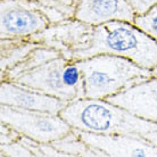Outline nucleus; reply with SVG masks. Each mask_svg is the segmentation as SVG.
I'll use <instances>...</instances> for the list:
<instances>
[{
	"mask_svg": "<svg viewBox=\"0 0 157 157\" xmlns=\"http://www.w3.org/2000/svg\"><path fill=\"white\" fill-rule=\"evenodd\" d=\"M59 115L75 130L96 134L147 137L157 123L146 121L106 99L81 98L68 102Z\"/></svg>",
	"mask_w": 157,
	"mask_h": 157,
	"instance_id": "1",
	"label": "nucleus"
},
{
	"mask_svg": "<svg viewBox=\"0 0 157 157\" xmlns=\"http://www.w3.org/2000/svg\"><path fill=\"white\" fill-rule=\"evenodd\" d=\"M100 54L130 59L147 70L157 65V42L134 23L125 21H113L94 26L88 47L78 52L72 60Z\"/></svg>",
	"mask_w": 157,
	"mask_h": 157,
	"instance_id": "2",
	"label": "nucleus"
},
{
	"mask_svg": "<svg viewBox=\"0 0 157 157\" xmlns=\"http://www.w3.org/2000/svg\"><path fill=\"white\" fill-rule=\"evenodd\" d=\"M84 78V98L107 99L151 75V71L120 56L100 54L76 60Z\"/></svg>",
	"mask_w": 157,
	"mask_h": 157,
	"instance_id": "3",
	"label": "nucleus"
},
{
	"mask_svg": "<svg viewBox=\"0 0 157 157\" xmlns=\"http://www.w3.org/2000/svg\"><path fill=\"white\" fill-rule=\"evenodd\" d=\"M71 102L84 98V78L76 60L59 56L12 81Z\"/></svg>",
	"mask_w": 157,
	"mask_h": 157,
	"instance_id": "4",
	"label": "nucleus"
},
{
	"mask_svg": "<svg viewBox=\"0 0 157 157\" xmlns=\"http://www.w3.org/2000/svg\"><path fill=\"white\" fill-rule=\"evenodd\" d=\"M0 122L9 124L24 137L44 144L62 139L73 130L59 114L6 105H0Z\"/></svg>",
	"mask_w": 157,
	"mask_h": 157,
	"instance_id": "5",
	"label": "nucleus"
},
{
	"mask_svg": "<svg viewBox=\"0 0 157 157\" xmlns=\"http://www.w3.org/2000/svg\"><path fill=\"white\" fill-rule=\"evenodd\" d=\"M49 25V20L36 7L34 0L0 1L1 39H29Z\"/></svg>",
	"mask_w": 157,
	"mask_h": 157,
	"instance_id": "6",
	"label": "nucleus"
},
{
	"mask_svg": "<svg viewBox=\"0 0 157 157\" xmlns=\"http://www.w3.org/2000/svg\"><path fill=\"white\" fill-rule=\"evenodd\" d=\"M94 26L76 18L50 24L43 31L32 36V41L54 48L67 59H73L78 52L88 47L92 36Z\"/></svg>",
	"mask_w": 157,
	"mask_h": 157,
	"instance_id": "7",
	"label": "nucleus"
},
{
	"mask_svg": "<svg viewBox=\"0 0 157 157\" xmlns=\"http://www.w3.org/2000/svg\"><path fill=\"white\" fill-rule=\"evenodd\" d=\"M74 131L101 157H157V146L141 136L96 134Z\"/></svg>",
	"mask_w": 157,
	"mask_h": 157,
	"instance_id": "8",
	"label": "nucleus"
},
{
	"mask_svg": "<svg viewBox=\"0 0 157 157\" xmlns=\"http://www.w3.org/2000/svg\"><path fill=\"white\" fill-rule=\"evenodd\" d=\"M68 102L12 81H1L0 105L59 114Z\"/></svg>",
	"mask_w": 157,
	"mask_h": 157,
	"instance_id": "9",
	"label": "nucleus"
},
{
	"mask_svg": "<svg viewBox=\"0 0 157 157\" xmlns=\"http://www.w3.org/2000/svg\"><path fill=\"white\" fill-rule=\"evenodd\" d=\"M106 100L138 117L157 123V78L150 76Z\"/></svg>",
	"mask_w": 157,
	"mask_h": 157,
	"instance_id": "10",
	"label": "nucleus"
},
{
	"mask_svg": "<svg viewBox=\"0 0 157 157\" xmlns=\"http://www.w3.org/2000/svg\"><path fill=\"white\" fill-rule=\"evenodd\" d=\"M136 16L126 0H78L74 18L98 26L113 21L133 23Z\"/></svg>",
	"mask_w": 157,
	"mask_h": 157,
	"instance_id": "11",
	"label": "nucleus"
},
{
	"mask_svg": "<svg viewBox=\"0 0 157 157\" xmlns=\"http://www.w3.org/2000/svg\"><path fill=\"white\" fill-rule=\"evenodd\" d=\"M0 44V71L2 78L8 71L26 58L40 43L31 39H1Z\"/></svg>",
	"mask_w": 157,
	"mask_h": 157,
	"instance_id": "12",
	"label": "nucleus"
},
{
	"mask_svg": "<svg viewBox=\"0 0 157 157\" xmlns=\"http://www.w3.org/2000/svg\"><path fill=\"white\" fill-rule=\"evenodd\" d=\"M59 56H62V54L56 50V49H54V48L47 47V46H43V44H39L36 49L32 50L31 54L24 60H22L20 64H17L15 67H13L10 71H8L1 78V81H5V80L14 81L21 75L34 70V68L39 67L42 64L47 63L51 59L57 58Z\"/></svg>",
	"mask_w": 157,
	"mask_h": 157,
	"instance_id": "13",
	"label": "nucleus"
},
{
	"mask_svg": "<svg viewBox=\"0 0 157 157\" xmlns=\"http://www.w3.org/2000/svg\"><path fill=\"white\" fill-rule=\"evenodd\" d=\"M78 0H34L36 7L43 13L50 24L72 20Z\"/></svg>",
	"mask_w": 157,
	"mask_h": 157,
	"instance_id": "14",
	"label": "nucleus"
},
{
	"mask_svg": "<svg viewBox=\"0 0 157 157\" xmlns=\"http://www.w3.org/2000/svg\"><path fill=\"white\" fill-rule=\"evenodd\" d=\"M51 145L56 147L58 150H60L65 156H84V157H101V155L91 148L90 146L86 144L81 138L78 137V133L72 130L70 133L63 137L62 139H58L56 141L50 142Z\"/></svg>",
	"mask_w": 157,
	"mask_h": 157,
	"instance_id": "15",
	"label": "nucleus"
},
{
	"mask_svg": "<svg viewBox=\"0 0 157 157\" xmlns=\"http://www.w3.org/2000/svg\"><path fill=\"white\" fill-rule=\"evenodd\" d=\"M133 23L157 42V4L145 14L136 16Z\"/></svg>",
	"mask_w": 157,
	"mask_h": 157,
	"instance_id": "16",
	"label": "nucleus"
},
{
	"mask_svg": "<svg viewBox=\"0 0 157 157\" xmlns=\"http://www.w3.org/2000/svg\"><path fill=\"white\" fill-rule=\"evenodd\" d=\"M1 156H33V153L18 140L10 145H1Z\"/></svg>",
	"mask_w": 157,
	"mask_h": 157,
	"instance_id": "17",
	"label": "nucleus"
},
{
	"mask_svg": "<svg viewBox=\"0 0 157 157\" xmlns=\"http://www.w3.org/2000/svg\"><path fill=\"white\" fill-rule=\"evenodd\" d=\"M0 144L1 145H10L13 142L18 141L21 138H22V134L15 130L13 126H10L7 123H4L1 122L0 124Z\"/></svg>",
	"mask_w": 157,
	"mask_h": 157,
	"instance_id": "18",
	"label": "nucleus"
},
{
	"mask_svg": "<svg viewBox=\"0 0 157 157\" xmlns=\"http://www.w3.org/2000/svg\"><path fill=\"white\" fill-rule=\"evenodd\" d=\"M132 7L136 15H142L157 4V0H126Z\"/></svg>",
	"mask_w": 157,
	"mask_h": 157,
	"instance_id": "19",
	"label": "nucleus"
},
{
	"mask_svg": "<svg viewBox=\"0 0 157 157\" xmlns=\"http://www.w3.org/2000/svg\"><path fill=\"white\" fill-rule=\"evenodd\" d=\"M146 138H147L148 140H150V141L153 142V144H155V145L157 146V131H154V132L149 133Z\"/></svg>",
	"mask_w": 157,
	"mask_h": 157,
	"instance_id": "20",
	"label": "nucleus"
},
{
	"mask_svg": "<svg viewBox=\"0 0 157 157\" xmlns=\"http://www.w3.org/2000/svg\"><path fill=\"white\" fill-rule=\"evenodd\" d=\"M150 71H151V75H153V76H155V78H157V65L155 67H153Z\"/></svg>",
	"mask_w": 157,
	"mask_h": 157,
	"instance_id": "21",
	"label": "nucleus"
}]
</instances>
